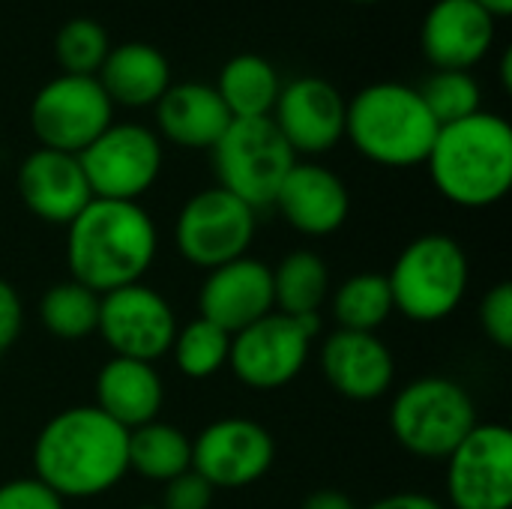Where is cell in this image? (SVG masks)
Wrapping results in <instances>:
<instances>
[{"label": "cell", "mask_w": 512, "mask_h": 509, "mask_svg": "<svg viewBox=\"0 0 512 509\" xmlns=\"http://www.w3.org/2000/svg\"><path fill=\"white\" fill-rule=\"evenodd\" d=\"M129 474V432L96 405L57 411L33 441V477L63 501L108 495Z\"/></svg>", "instance_id": "cell-1"}, {"label": "cell", "mask_w": 512, "mask_h": 509, "mask_svg": "<svg viewBox=\"0 0 512 509\" xmlns=\"http://www.w3.org/2000/svg\"><path fill=\"white\" fill-rule=\"evenodd\" d=\"M156 255L159 231L141 201L93 198L66 225L69 279L99 297L141 282Z\"/></svg>", "instance_id": "cell-2"}, {"label": "cell", "mask_w": 512, "mask_h": 509, "mask_svg": "<svg viewBox=\"0 0 512 509\" xmlns=\"http://www.w3.org/2000/svg\"><path fill=\"white\" fill-rule=\"evenodd\" d=\"M426 168L444 201L465 210L495 207L512 189V126L495 111L441 126Z\"/></svg>", "instance_id": "cell-3"}, {"label": "cell", "mask_w": 512, "mask_h": 509, "mask_svg": "<svg viewBox=\"0 0 512 509\" xmlns=\"http://www.w3.org/2000/svg\"><path fill=\"white\" fill-rule=\"evenodd\" d=\"M438 129L420 90L402 81L366 84L345 105V138L381 168L426 165Z\"/></svg>", "instance_id": "cell-4"}, {"label": "cell", "mask_w": 512, "mask_h": 509, "mask_svg": "<svg viewBox=\"0 0 512 509\" xmlns=\"http://www.w3.org/2000/svg\"><path fill=\"white\" fill-rule=\"evenodd\" d=\"M384 276L393 312L414 324H438L462 306L471 285V261L456 237L432 231L414 237Z\"/></svg>", "instance_id": "cell-5"}, {"label": "cell", "mask_w": 512, "mask_h": 509, "mask_svg": "<svg viewBox=\"0 0 512 509\" xmlns=\"http://www.w3.org/2000/svg\"><path fill=\"white\" fill-rule=\"evenodd\" d=\"M387 420L396 444L423 462H447V456L480 423L468 387L447 375L408 381L393 396Z\"/></svg>", "instance_id": "cell-6"}, {"label": "cell", "mask_w": 512, "mask_h": 509, "mask_svg": "<svg viewBox=\"0 0 512 509\" xmlns=\"http://www.w3.org/2000/svg\"><path fill=\"white\" fill-rule=\"evenodd\" d=\"M210 153H213L216 186L237 195L255 213L273 207L282 180L297 162L294 150L279 135L270 117L231 120V126L225 129V135L216 141Z\"/></svg>", "instance_id": "cell-7"}, {"label": "cell", "mask_w": 512, "mask_h": 509, "mask_svg": "<svg viewBox=\"0 0 512 509\" xmlns=\"http://www.w3.org/2000/svg\"><path fill=\"white\" fill-rule=\"evenodd\" d=\"M318 333L321 315L291 318L282 312H270L231 336L228 369L243 387L255 393L282 390L306 369Z\"/></svg>", "instance_id": "cell-8"}, {"label": "cell", "mask_w": 512, "mask_h": 509, "mask_svg": "<svg viewBox=\"0 0 512 509\" xmlns=\"http://www.w3.org/2000/svg\"><path fill=\"white\" fill-rule=\"evenodd\" d=\"M258 213L222 186L195 192L177 213L174 246L180 258L204 273L249 255Z\"/></svg>", "instance_id": "cell-9"}, {"label": "cell", "mask_w": 512, "mask_h": 509, "mask_svg": "<svg viewBox=\"0 0 512 509\" xmlns=\"http://www.w3.org/2000/svg\"><path fill=\"white\" fill-rule=\"evenodd\" d=\"M114 123V105L96 75H54L30 102V129L39 147L78 156Z\"/></svg>", "instance_id": "cell-10"}, {"label": "cell", "mask_w": 512, "mask_h": 509, "mask_svg": "<svg viewBox=\"0 0 512 509\" xmlns=\"http://www.w3.org/2000/svg\"><path fill=\"white\" fill-rule=\"evenodd\" d=\"M93 198L141 201L159 180L162 138L144 123H111L87 150L78 153Z\"/></svg>", "instance_id": "cell-11"}, {"label": "cell", "mask_w": 512, "mask_h": 509, "mask_svg": "<svg viewBox=\"0 0 512 509\" xmlns=\"http://www.w3.org/2000/svg\"><path fill=\"white\" fill-rule=\"evenodd\" d=\"M96 333L108 345L111 357L156 363L174 345L177 315L165 294L144 282H135L99 297Z\"/></svg>", "instance_id": "cell-12"}, {"label": "cell", "mask_w": 512, "mask_h": 509, "mask_svg": "<svg viewBox=\"0 0 512 509\" xmlns=\"http://www.w3.org/2000/svg\"><path fill=\"white\" fill-rule=\"evenodd\" d=\"M276 462L273 435L249 417H222L192 438V471L216 492H240L270 474Z\"/></svg>", "instance_id": "cell-13"}, {"label": "cell", "mask_w": 512, "mask_h": 509, "mask_svg": "<svg viewBox=\"0 0 512 509\" xmlns=\"http://www.w3.org/2000/svg\"><path fill=\"white\" fill-rule=\"evenodd\" d=\"M447 504L453 509L512 507L510 426L477 423L447 456Z\"/></svg>", "instance_id": "cell-14"}, {"label": "cell", "mask_w": 512, "mask_h": 509, "mask_svg": "<svg viewBox=\"0 0 512 509\" xmlns=\"http://www.w3.org/2000/svg\"><path fill=\"white\" fill-rule=\"evenodd\" d=\"M345 96L318 75H300L282 84L270 120L294 156H324L345 138Z\"/></svg>", "instance_id": "cell-15"}, {"label": "cell", "mask_w": 512, "mask_h": 509, "mask_svg": "<svg viewBox=\"0 0 512 509\" xmlns=\"http://www.w3.org/2000/svg\"><path fill=\"white\" fill-rule=\"evenodd\" d=\"M498 36V21L474 0H435L420 24V51L432 69L471 72Z\"/></svg>", "instance_id": "cell-16"}, {"label": "cell", "mask_w": 512, "mask_h": 509, "mask_svg": "<svg viewBox=\"0 0 512 509\" xmlns=\"http://www.w3.org/2000/svg\"><path fill=\"white\" fill-rule=\"evenodd\" d=\"M276 312L273 270L261 258L243 255L210 270L198 288V318L222 327L228 336Z\"/></svg>", "instance_id": "cell-17"}, {"label": "cell", "mask_w": 512, "mask_h": 509, "mask_svg": "<svg viewBox=\"0 0 512 509\" xmlns=\"http://www.w3.org/2000/svg\"><path fill=\"white\" fill-rule=\"evenodd\" d=\"M273 207L297 234L330 237L348 222L351 192L333 168L312 159H297L282 180Z\"/></svg>", "instance_id": "cell-18"}, {"label": "cell", "mask_w": 512, "mask_h": 509, "mask_svg": "<svg viewBox=\"0 0 512 509\" xmlns=\"http://www.w3.org/2000/svg\"><path fill=\"white\" fill-rule=\"evenodd\" d=\"M321 372L342 399L375 402L396 381V357L378 333L336 327L321 345Z\"/></svg>", "instance_id": "cell-19"}, {"label": "cell", "mask_w": 512, "mask_h": 509, "mask_svg": "<svg viewBox=\"0 0 512 509\" xmlns=\"http://www.w3.org/2000/svg\"><path fill=\"white\" fill-rule=\"evenodd\" d=\"M18 195L36 219L60 228H66L93 201L78 156L48 147H36L21 159Z\"/></svg>", "instance_id": "cell-20"}, {"label": "cell", "mask_w": 512, "mask_h": 509, "mask_svg": "<svg viewBox=\"0 0 512 509\" xmlns=\"http://www.w3.org/2000/svg\"><path fill=\"white\" fill-rule=\"evenodd\" d=\"M156 135L183 150H213L231 126V114L213 84L177 81L153 105Z\"/></svg>", "instance_id": "cell-21"}, {"label": "cell", "mask_w": 512, "mask_h": 509, "mask_svg": "<svg viewBox=\"0 0 512 509\" xmlns=\"http://www.w3.org/2000/svg\"><path fill=\"white\" fill-rule=\"evenodd\" d=\"M96 408L126 432L159 420L165 405V384L153 363L111 357L93 381Z\"/></svg>", "instance_id": "cell-22"}, {"label": "cell", "mask_w": 512, "mask_h": 509, "mask_svg": "<svg viewBox=\"0 0 512 509\" xmlns=\"http://www.w3.org/2000/svg\"><path fill=\"white\" fill-rule=\"evenodd\" d=\"M96 81L114 108H153L174 84L168 57L156 45L138 39L111 45L105 63L96 72Z\"/></svg>", "instance_id": "cell-23"}, {"label": "cell", "mask_w": 512, "mask_h": 509, "mask_svg": "<svg viewBox=\"0 0 512 509\" xmlns=\"http://www.w3.org/2000/svg\"><path fill=\"white\" fill-rule=\"evenodd\" d=\"M213 87L234 120H258L273 114V105L282 90V78L267 57L243 51L234 54L219 69Z\"/></svg>", "instance_id": "cell-24"}, {"label": "cell", "mask_w": 512, "mask_h": 509, "mask_svg": "<svg viewBox=\"0 0 512 509\" xmlns=\"http://www.w3.org/2000/svg\"><path fill=\"white\" fill-rule=\"evenodd\" d=\"M273 270V303L276 312L300 318L321 315V306L330 300V267L312 249L288 252Z\"/></svg>", "instance_id": "cell-25"}, {"label": "cell", "mask_w": 512, "mask_h": 509, "mask_svg": "<svg viewBox=\"0 0 512 509\" xmlns=\"http://www.w3.org/2000/svg\"><path fill=\"white\" fill-rule=\"evenodd\" d=\"M192 468V438L162 420L129 432V471L150 480L168 483Z\"/></svg>", "instance_id": "cell-26"}, {"label": "cell", "mask_w": 512, "mask_h": 509, "mask_svg": "<svg viewBox=\"0 0 512 509\" xmlns=\"http://www.w3.org/2000/svg\"><path fill=\"white\" fill-rule=\"evenodd\" d=\"M330 312L339 330L378 333L393 315V294L384 273H354L330 291Z\"/></svg>", "instance_id": "cell-27"}, {"label": "cell", "mask_w": 512, "mask_h": 509, "mask_svg": "<svg viewBox=\"0 0 512 509\" xmlns=\"http://www.w3.org/2000/svg\"><path fill=\"white\" fill-rule=\"evenodd\" d=\"M42 327L63 342H81L99 327V294L75 279L54 282L39 300Z\"/></svg>", "instance_id": "cell-28"}, {"label": "cell", "mask_w": 512, "mask_h": 509, "mask_svg": "<svg viewBox=\"0 0 512 509\" xmlns=\"http://www.w3.org/2000/svg\"><path fill=\"white\" fill-rule=\"evenodd\" d=\"M228 351H231V336L222 327L210 324L207 318H192L189 324L177 327L168 354L174 357L183 378L207 381L228 366Z\"/></svg>", "instance_id": "cell-29"}, {"label": "cell", "mask_w": 512, "mask_h": 509, "mask_svg": "<svg viewBox=\"0 0 512 509\" xmlns=\"http://www.w3.org/2000/svg\"><path fill=\"white\" fill-rule=\"evenodd\" d=\"M417 90L438 126H450L483 111V90L471 72L435 69Z\"/></svg>", "instance_id": "cell-30"}, {"label": "cell", "mask_w": 512, "mask_h": 509, "mask_svg": "<svg viewBox=\"0 0 512 509\" xmlns=\"http://www.w3.org/2000/svg\"><path fill=\"white\" fill-rule=\"evenodd\" d=\"M111 51L108 30L87 15L69 18L54 36V57L66 75H96Z\"/></svg>", "instance_id": "cell-31"}, {"label": "cell", "mask_w": 512, "mask_h": 509, "mask_svg": "<svg viewBox=\"0 0 512 509\" xmlns=\"http://www.w3.org/2000/svg\"><path fill=\"white\" fill-rule=\"evenodd\" d=\"M480 330L483 336L501 348V351H510L512 348V282H498L492 285L483 300H480Z\"/></svg>", "instance_id": "cell-32"}, {"label": "cell", "mask_w": 512, "mask_h": 509, "mask_svg": "<svg viewBox=\"0 0 512 509\" xmlns=\"http://www.w3.org/2000/svg\"><path fill=\"white\" fill-rule=\"evenodd\" d=\"M0 509H66V501L36 477H18L0 483Z\"/></svg>", "instance_id": "cell-33"}, {"label": "cell", "mask_w": 512, "mask_h": 509, "mask_svg": "<svg viewBox=\"0 0 512 509\" xmlns=\"http://www.w3.org/2000/svg\"><path fill=\"white\" fill-rule=\"evenodd\" d=\"M213 498H216V489L201 474H195L189 468L186 474L165 483L162 509H210Z\"/></svg>", "instance_id": "cell-34"}, {"label": "cell", "mask_w": 512, "mask_h": 509, "mask_svg": "<svg viewBox=\"0 0 512 509\" xmlns=\"http://www.w3.org/2000/svg\"><path fill=\"white\" fill-rule=\"evenodd\" d=\"M24 327V303L12 282L0 279V357L18 342Z\"/></svg>", "instance_id": "cell-35"}, {"label": "cell", "mask_w": 512, "mask_h": 509, "mask_svg": "<svg viewBox=\"0 0 512 509\" xmlns=\"http://www.w3.org/2000/svg\"><path fill=\"white\" fill-rule=\"evenodd\" d=\"M366 509H447L435 495L426 492H393L378 501H372Z\"/></svg>", "instance_id": "cell-36"}, {"label": "cell", "mask_w": 512, "mask_h": 509, "mask_svg": "<svg viewBox=\"0 0 512 509\" xmlns=\"http://www.w3.org/2000/svg\"><path fill=\"white\" fill-rule=\"evenodd\" d=\"M300 509H360L354 504V498L351 495H345V492H336V489H318V492H312Z\"/></svg>", "instance_id": "cell-37"}, {"label": "cell", "mask_w": 512, "mask_h": 509, "mask_svg": "<svg viewBox=\"0 0 512 509\" xmlns=\"http://www.w3.org/2000/svg\"><path fill=\"white\" fill-rule=\"evenodd\" d=\"M477 6H483L495 21H501V18H510L512 15V0H474Z\"/></svg>", "instance_id": "cell-38"}, {"label": "cell", "mask_w": 512, "mask_h": 509, "mask_svg": "<svg viewBox=\"0 0 512 509\" xmlns=\"http://www.w3.org/2000/svg\"><path fill=\"white\" fill-rule=\"evenodd\" d=\"M501 87H504L507 93L512 90V51L510 48L501 54Z\"/></svg>", "instance_id": "cell-39"}, {"label": "cell", "mask_w": 512, "mask_h": 509, "mask_svg": "<svg viewBox=\"0 0 512 509\" xmlns=\"http://www.w3.org/2000/svg\"><path fill=\"white\" fill-rule=\"evenodd\" d=\"M348 3H381V0H348Z\"/></svg>", "instance_id": "cell-40"}, {"label": "cell", "mask_w": 512, "mask_h": 509, "mask_svg": "<svg viewBox=\"0 0 512 509\" xmlns=\"http://www.w3.org/2000/svg\"><path fill=\"white\" fill-rule=\"evenodd\" d=\"M132 509H162V507H150V504H141V507H132Z\"/></svg>", "instance_id": "cell-41"}]
</instances>
